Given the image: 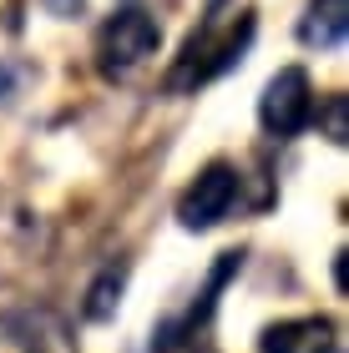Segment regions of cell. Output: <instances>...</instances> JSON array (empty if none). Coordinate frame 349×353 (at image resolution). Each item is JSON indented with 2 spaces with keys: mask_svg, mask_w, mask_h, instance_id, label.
Segmentation results:
<instances>
[{
  "mask_svg": "<svg viewBox=\"0 0 349 353\" xmlns=\"http://www.w3.org/2000/svg\"><path fill=\"white\" fill-rule=\"evenodd\" d=\"M248 41H253V10H218V6H213L208 15H202V26L187 36L182 56L172 61L167 91L182 96V91L208 86L213 76H223L233 61L248 51Z\"/></svg>",
  "mask_w": 349,
  "mask_h": 353,
  "instance_id": "obj_1",
  "label": "cell"
},
{
  "mask_svg": "<svg viewBox=\"0 0 349 353\" xmlns=\"http://www.w3.org/2000/svg\"><path fill=\"white\" fill-rule=\"evenodd\" d=\"M157 46H162V26L147 10L126 6L97 30V66H102V76H126L147 56H157Z\"/></svg>",
  "mask_w": 349,
  "mask_h": 353,
  "instance_id": "obj_2",
  "label": "cell"
},
{
  "mask_svg": "<svg viewBox=\"0 0 349 353\" xmlns=\"http://www.w3.org/2000/svg\"><path fill=\"white\" fill-rule=\"evenodd\" d=\"M314 117V86L304 66H283L258 96V121L268 137H299Z\"/></svg>",
  "mask_w": 349,
  "mask_h": 353,
  "instance_id": "obj_3",
  "label": "cell"
},
{
  "mask_svg": "<svg viewBox=\"0 0 349 353\" xmlns=\"http://www.w3.org/2000/svg\"><path fill=\"white\" fill-rule=\"evenodd\" d=\"M233 202H238V172L228 162H208L178 197V222L187 232H208L233 212Z\"/></svg>",
  "mask_w": 349,
  "mask_h": 353,
  "instance_id": "obj_4",
  "label": "cell"
},
{
  "mask_svg": "<svg viewBox=\"0 0 349 353\" xmlns=\"http://www.w3.org/2000/svg\"><path fill=\"white\" fill-rule=\"evenodd\" d=\"M334 318L314 313V318H283V323L263 328L258 353H334Z\"/></svg>",
  "mask_w": 349,
  "mask_h": 353,
  "instance_id": "obj_5",
  "label": "cell"
},
{
  "mask_svg": "<svg viewBox=\"0 0 349 353\" xmlns=\"http://www.w3.org/2000/svg\"><path fill=\"white\" fill-rule=\"evenodd\" d=\"M349 30V0H309L299 15V41L309 51H334Z\"/></svg>",
  "mask_w": 349,
  "mask_h": 353,
  "instance_id": "obj_6",
  "label": "cell"
},
{
  "mask_svg": "<svg viewBox=\"0 0 349 353\" xmlns=\"http://www.w3.org/2000/svg\"><path fill=\"white\" fill-rule=\"evenodd\" d=\"M122 283H126V268H106L97 283H91V293H86V318H112L117 313V303H122Z\"/></svg>",
  "mask_w": 349,
  "mask_h": 353,
  "instance_id": "obj_7",
  "label": "cell"
},
{
  "mask_svg": "<svg viewBox=\"0 0 349 353\" xmlns=\"http://www.w3.org/2000/svg\"><path fill=\"white\" fill-rule=\"evenodd\" d=\"M319 132L334 141V147H344V141H349V96H344V91L324 96V106H319Z\"/></svg>",
  "mask_w": 349,
  "mask_h": 353,
  "instance_id": "obj_8",
  "label": "cell"
},
{
  "mask_svg": "<svg viewBox=\"0 0 349 353\" xmlns=\"http://www.w3.org/2000/svg\"><path fill=\"white\" fill-rule=\"evenodd\" d=\"M46 6H51V10H56V15H71V10H76V6H82V0H46Z\"/></svg>",
  "mask_w": 349,
  "mask_h": 353,
  "instance_id": "obj_9",
  "label": "cell"
}]
</instances>
